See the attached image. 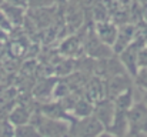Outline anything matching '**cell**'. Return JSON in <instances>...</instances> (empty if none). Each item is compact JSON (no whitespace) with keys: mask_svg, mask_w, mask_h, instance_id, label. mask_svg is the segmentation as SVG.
<instances>
[{"mask_svg":"<svg viewBox=\"0 0 147 137\" xmlns=\"http://www.w3.org/2000/svg\"><path fill=\"white\" fill-rule=\"evenodd\" d=\"M133 33H134V27L130 26V24H124L120 30V33L117 34L116 37V50L117 51H121L124 50V47L130 43L131 37H133Z\"/></svg>","mask_w":147,"mask_h":137,"instance_id":"cell-1","label":"cell"},{"mask_svg":"<svg viewBox=\"0 0 147 137\" xmlns=\"http://www.w3.org/2000/svg\"><path fill=\"white\" fill-rule=\"evenodd\" d=\"M97 33H98V37L103 42H106V43H113L116 40V37H117L116 29L113 27V24H109V23H98Z\"/></svg>","mask_w":147,"mask_h":137,"instance_id":"cell-2","label":"cell"},{"mask_svg":"<svg viewBox=\"0 0 147 137\" xmlns=\"http://www.w3.org/2000/svg\"><path fill=\"white\" fill-rule=\"evenodd\" d=\"M137 54H139V47H137V45L130 46L127 50L123 51V63L129 69H133L134 63L137 61Z\"/></svg>","mask_w":147,"mask_h":137,"instance_id":"cell-3","label":"cell"},{"mask_svg":"<svg viewBox=\"0 0 147 137\" xmlns=\"http://www.w3.org/2000/svg\"><path fill=\"white\" fill-rule=\"evenodd\" d=\"M32 4H37V6H47V4H51L53 0H29Z\"/></svg>","mask_w":147,"mask_h":137,"instance_id":"cell-4","label":"cell"},{"mask_svg":"<svg viewBox=\"0 0 147 137\" xmlns=\"http://www.w3.org/2000/svg\"><path fill=\"white\" fill-rule=\"evenodd\" d=\"M143 17H144V19L147 20V7L144 9V10H143Z\"/></svg>","mask_w":147,"mask_h":137,"instance_id":"cell-5","label":"cell"}]
</instances>
